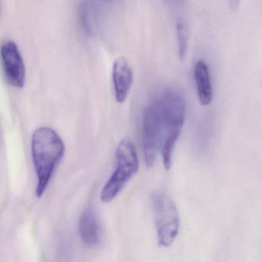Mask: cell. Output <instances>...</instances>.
Returning a JSON list of instances; mask_svg holds the SVG:
<instances>
[{
	"instance_id": "1",
	"label": "cell",
	"mask_w": 262,
	"mask_h": 262,
	"mask_svg": "<svg viewBox=\"0 0 262 262\" xmlns=\"http://www.w3.org/2000/svg\"><path fill=\"white\" fill-rule=\"evenodd\" d=\"M31 149L37 177L36 195L40 199L63 158L66 147L62 138L54 129L42 126L35 130L32 136Z\"/></svg>"
},
{
	"instance_id": "2",
	"label": "cell",
	"mask_w": 262,
	"mask_h": 262,
	"mask_svg": "<svg viewBox=\"0 0 262 262\" xmlns=\"http://www.w3.org/2000/svg\"><path fill=\"white\" fill-rule=\"evenodd\" d=\"M158 99L163 113L167 128L166 138L161 147V151L164 167L165 169L169 170L173 149L185 123L186 102L180 92L172 89L165 90Z\"/></svg>"
},
{
	"instance_id": "3",
	"label": "cell",
	"mask_w": 262,
	"mask_h": 262,
	"mask_svg": "<svg viewBox=\"0 0 262 262\" xmlns=\"http://www.w3.org/2000/svg\"><path fill=\"white\" fill-rule=\"evenodd\" d=\"M116 161V168L101 191V200L105 203L112 202L139 170L137 151L130 139H123L119 142Z\"/></svg>"
},
{
	"instance_id": "4",
	"label": "cell",
	"mask_w": 262,
	"mask_h": 262,
	"mask_svg": "<svg viewBox=\"0 0 262 262\" xmlns=\"http://www.w3.org/2000/svg\"><path fill=\"white\" fill-rule=\"evenodd\" d=\"M163 113L157 98L148 104L142 113V144L144 161L148 167L155 163L156 154L166 137Z\"/></svg>"
},
{
	"instance_id": "5",
	"label": "cell",
	"mask_w": 262,
	"mask_h": 262,
	"mask_svg": "<svg viewBox=\"0 0 262 262\" xmlns=\"http://www.w3.org/2000/svg\"><path fill=\"white\" fill-rule=\"evenodd\" d=\"M158 242L162 247H169L179 234L180 219L174 201L164 191H156L151 196Z\"/></svg>"
},
{
	"instance_id": "6",
	"label": "cell",
	"mask_w": 262,
	"mask_h": 262,
	"mask_svg": "<svg viewBox=\"0 0 262 262\" xmlns=\"http://www.w3.org/2000/svg\"><path fill=\"white\" fill-rule=\"evenodd\" d=\"M1 60L7 82L16 89H22L26 82V67L19 47L14 41L1 45Z\"/></svg>"
},
{
	"instance_id": "7",
	"label": "cell",
	"mask_w": 262,
	"mask_h": 262,
	"mask_svg": "<svg viewBox=\"0 0 262 262\" xmlns=\"http://www.w3.org/2000/svg\"><path fill=\"white\" fill-rule=\"evenodd\" d=\"M113 82L115 99L119 103L125 102L133 82V72L125 58L119 57L113 67Z\"/></svg>"
},
{
	"instance_id": "8",
	"label": "cell",
	"mask_w": 262,
	"mask_h": 262,
	"mask_svg": "<svg viewBox=\"0 0 262 262\" xmlns=\"http://www.w3.org/2000/svg\"><path fill=\"white\" fill-rule=\"evenodd\" d=\"M79 232L82 242L89 247L99 245L102 240V228L96 213L88 208L79 217Z\"/></svg>"
},
{
	"instance_id": "9",
	"label": "cell",
	"mask_w": 262,
	"mask_h": 262,
	"mask_svg": "<svg viewBox=\"0 0 262 262\" xmlns=\"http://www.w3.org/2000/svg\"><path fill=\"white\" fill-rule=\"evenodd\" d=\"M194 77L198 97L202 105H208L212 101L213 89L208 65L204 60L198 61L194 65Z\"/></svg>"
},
{
	"instance_id": "10",
	"label": "cell",
	"mask_w": 262,
	"mask_h": 262,
	"mask_svg": "<svg viewBox=\"0 0 262 262\" xmlns=\"http://www.w3.org/2000/svg\"><path fill=\"white\" fill-rule=\"evenodd\" d=\"M176 30H177L179 57H180L181 60H183L186 56L188 42V24L183 17H179L178 19Z\"/></svg>"
}]
</instances>
